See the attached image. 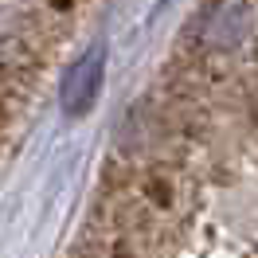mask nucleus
I'll return each mask as SVG.
<instances>
[{"label":"nucleus","mask_w":258,"mask_h":258,"mask_svg":"<svg viewBox=\"0 0 258 258\" xmlns=\"http://www.w3.org/2000/svg\"><path fill=\"white\" fill-rule=\"evenodd\" d=\"M200 43L208 51H239L254 35V8L250 0H219L200 20Z\"/></svg>","instance_id":"f257e3e1"},{"label":"nucleus","mask_w":258,"mask_h":258,"mask_svg":"<svg viewBox=\"0 0 258 258\" xmlns=\"http://www.w3.org/2000/svg\"><path fill=\"white\" fill-rule=\"evenodd\" d=\"M102 67H106V47H90L67 71V79H63V110L67 113L90 110V102L98 98V86H102Z\"/></svg>","instance_id":"f03ea898"}]
</instances>
